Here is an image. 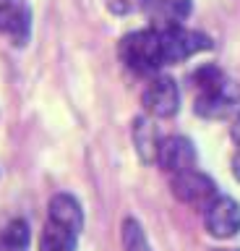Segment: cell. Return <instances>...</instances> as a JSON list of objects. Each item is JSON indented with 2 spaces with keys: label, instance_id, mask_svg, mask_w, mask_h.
<instances>
[{
  "label": "cell",
  "instance_id": "1",
  "mask_svg": "<svg viewBox=\"0 0 240 251\" xmlns=\"http://www.w3.org/2000/svg\"><path fill=\"white\" fill-rule=\"evenodd\" d=\"M120 58L136 74H152L162 66L157 29H136L120 39Z\"/></svg>",
  "mask_w": 240,
  "mask_h": 251
},
{
  "label": "cell",
  "instance_id": "2",
  "mask_svg": "<svg viewBox=\"0 0 240 251\" xmlns=\"http://www.w3.org/2000/svg\"><path fill=\"white\" fill-rule=\"evenodd\" d=\"M157 34H159L162 63H170V66L212 47L209 34H204V31H198V29H185L183 24H177V26L157 29Z\"/></svg>",
  "mask_w": 240,
  "mask_h": 251
},
{
  "label": "cell",
  "instance_id": "3",
  "mask_svg": "<svg viewBox=\"0 0 240 251\" xmlns=\"http://www.w3.org/2000/svg\"><path fill=\"white\" fill-rule=\"evenodd\" d=\"M170 186H173V194L180 199L183 204H209L217 196V186L214 180L204 176V173L198 170H183V173H175L173 180H170Z\"/></svg>",
  "mask_w": 240,
  "mask_h": 251
},
{
  "label": "cell",
  "instance_id": "4",
  "mask_svg": "<svg viewBox=\"0 0 240 251\" xmlns=\"http://www.w3.org/2000/svg\"><path fill=\"white\" fill-rule=\"evenodd\" d=\"M206 230L214 238H232L240 230V204L232 196H214L206 204Z\"/></svg>",
  "mask_w": 240,
  "mask_h": 251
},
{
  "label": "cell",
  "instance_id": "5",
  "mask_svg": "<svg viewBox=\"0 0 240 251\" xmlns=\"http://www.w3.org/2000/svg\"><path fill=\"white\" fill-rule=\"evenodd\" d=\"M180 105V89H177L175 78L170 76H157L152 78L149 86L144 89V107L154 118H170L177 113Z\"/></svg>",
  "mask_w": 240,
  "mask_h": 251
},
{
  "label": "cell",
  "instance_id": "6",
  "mask_svg": "<svg viewBox=\"0 0 240 251\" xmlns=\"http://www.w3.org/2000/svg\"><path fill=\"white\" fill-rule=\"evenodd\" d=\"M157 162L162 165V170L167 173H183V170H191L193 162H196V149H193L191 139L185 136H167V139H159V147H157Z\"/></svg>",
  "mask_w": 240,
  "mask_h": 251
},
{
  "label": "cell",
  "instance_id": "7",
  "mask_svg": "<svg viewBox=\"0 0 240 251\" xmlns=\"http://www.w3.org/2000/svg\"><path fill=\"white\" fill-rule=\"evenodd\" d=\"M240 100V86L232 78H224L219 86L198 94L196 100V113L204 118H224Z\"/></svg>",
  "mask_w": 240,
  "mask_h": 251
},
{
  "label": "cell",
  "instance_id": "8",
  "mask_svg": "<svg viewBox=\"0 0 240 251\" xmlns=\"http://www.w3.org/2000/svg\"><path fill=\"white\" fill-rule=\"evenodd\" d=\"M47 209H50V220H47V223L63 227V230L73 233V235H79L84 230V209H81V204H79L76 196H71V194H55L50 199Z\"/></svg>",
  "mask_w": 240,
  "mask_h": 251
},
{
  "label": "cell",
  "instance_id": "9",
  "mask_svg": "<svg viewBox=\"0 0 240 251\" xmlns=\"http://www.w3.org/2000/svg\"><path fill=\"white\" fill-rule=\"evenodd\" d=\"M32 13L21 0H0V31L13 37L16 45H24L29 39Z\"/></svg>",
  "mask_w": 240,
  "mask_h": 251
},
{
  "label": "cell",
  "instance_id": "10",
  "mask_svg": "<svg viewBox=\"0 0 240 251\" xmlns=\"http://www.w3.org/2000/svg\"><path fill=\"white\" fill-rule=\"evenodd\" d=\"M138 5L165 26H177L191 16V0H138Z\"/></svg>",
  "mask_w": 240,
  "mask_h": 251
},
{
  "label": "cell",
  "instance_id": "11",
  "mask_svg": "<svg viewBox=\"0 0 240 251\" xmlns=\"http://www.w3.org/2000/svg\"><path fill=\"white\" fill-rule=\"evenodd\" d=\"M133 147L141 162H157V147H159V133L152 118H136L133 121Z\"/></svg>",
  "mask_w": 240,
  "mask_h": 251
},
{
  "label": "cell",
  "instance_id": "12",
  "mask_svg": "<svg viewBox=\"0 0 240 251\" xmlns=\"http://www.w3.org/2000/svg\"><path fill=\"white\" fill-rule=\"evenodd\" d=\"M40 251H76V235L63 230V227L47 223L42 230Z\"/></svg>",
  "mask_w": 240,
  "mask_h": 251
},
{
  "label": "cell",
  "instance_id": "13",
  "mask_svg": "<svg viewBox=\"0 0 240 251\" xmlns=\"http://www.w3.org/2000/svg\"><path fill=\"white\" fill-rule=\"evenodd\" d=\"M120 241H123V251H152L144 227L138 225V220H133V217L123 220V225H120Z\"/></svg>",
  "mask_w": 240,
  "mask_h": 251
},
{
  "label": "cell",
  "instance_id": "14",
  "mask_svg": "<svg viewBox=\"0 0 240 251\" xmlns=\"http://www.w3.org/2000/svg\"><path fill=\"white\" fill-rule=\"evenodd\" d=\"M3 246L5 251H26L29 246V225L26 220H11L3 230Z\"/></svg>",
  "mask_w": 240,
  "mask_h": 251
},
{
  "label": "cell",
  "instance_id": "15",
  "mask_svg": "<svg viewBox=\"0 0 240 251\" xmlns=\"http://www.w3.org/2000/svg\"><path fill=\"white\" fill-rule=\"evenodd\" d=\"M224 78H227V76L222 74L219 66L206 63V66H201V68H196V71L191 74V84L196 86L201 94H204V92H209V89H214V86H219Z\"/></svg>",
  "mask_w": 240,
  "mask_h": 251
},
{
  "label": "cell",
  "instance_id": "16",
  "mask_svg": "<svg viewBox=\"0 0 240 251\" xmlns=\"http://www.w3.org/2000/svg\"><path fill=\"white\" fill-rule=\"evenodd\" d=\"M136 3H138V0H107V5H110L115 13H128Z\"/></svg>",
  "mask_w": 240,
  "mask_h": 251
},
{
  "label": "cell",
  "instance_id": "17",
  "mask_svg": "<svg viewBox=\"0 0 240 251\" xmlns=\"http://www.w3.org/2000/svg\"><path fill=\"white\" fill-rule=\"evenodd\" d=\"M230 136H232V141L240 147V113L235 115V121H232V126H230Z\"/></svg>",
  "mask_w": 240,
  "mask_h": 251
},
{
  "label": "cell",
  "instance_id": "18",
  "mask_svg": "<svg viewBox=\"0 0 240 251\" xmlns=\"http://www.w3.org/2000/svg\"><path fill=\"white\" fill-rule=\"evenodd\" d=\"M232 173H235V178L240 180V147H238V152L232 154Z\"/></svg>",
  "mask_w": 240,
  "mask_h": 251
},
{
  "label": "cell",
  "instance_id": "19",
  "mask_svg": "<svg viewBox=\"0 0 240 251\" xmlns=\"http://www.w3.org/2000/svg\"><path fill=\"white\" fill-rule=\"evenodd\" d=\"M214 251H240V249H214Z\"/></svg>",
  "mask_w": 240,
  "mask_h": 251
}]
</instances>
